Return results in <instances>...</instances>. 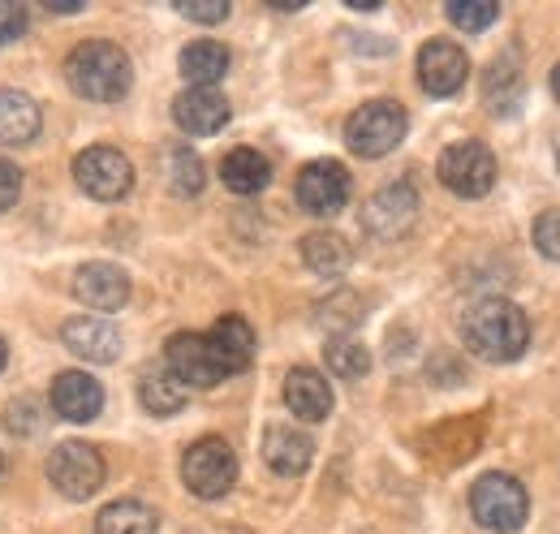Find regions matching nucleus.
<instances>
[{"label":"nucleus","instance_id":"1","mask_svg":"<svg viewBox=\"0 0 560 534\" xmlns=\"http://www.w3.org/2000/svg\"><path fill=\"white\" fill-rule=\"evenodd\" d=\"M462 336H466L470 353H479L488 362H513L530 345V320L504 298H483L466 311Z\"/></svg>","mask_w":560,"mask_h":534},{"label":"nucleus","instance_id":"2","mask_svg":"<svg viewBox=\"0 0 560 534\" xmlns=\"http://www.w3.org/2000/svg\"><path fill=\"white\" fill-rule=\"evenodd\" d=\"M66 78L70 86L82 95V100H95V104H117L126 100L130 82H135V69H130V57L108 44V39H86L78 44L66 61Z\"/></svg>","mask_w":560,"mask_h":534},{"label":"nucleus","instance_id":"3","mask_svg":"<svg viewBox=\"0 0 560 534\" xmlns=\"http://www.w3.org/2000/svg\"><path fill=\"white\" fill-rule=\"evenodd\" d=\"M470 513L475 522L491 534H513L526 526L530 513V496L513 474H483L470 487Z\"/></svg>","mask_w":560,"mask_h":534},{"label":"nucleus","instance_id":"4","mask_svg":"<svg viewBox=\"0 0 560 534\" xmlns=\"http://www.w3.org/2000/svg\"><path fill=\"white\" fill-rule=\"evenodd\" d=\"M401 138H406V108L393 104V100H371V104H362L350 117V126H346V142H350L353 155H362V160L388 155Z\"/></svg>","mask_w":560,"mask_h":534},{"label":"nucleus","instance_id":"5","mask_svg":"<svg viewBox=\"0 0 560 534\" xmlns=\"http://www.w3.org/2000/svg\"><path fill=\"white\" fill-rule=\"evenodd\" d=\"M164 371L182 384V388H215L229 380L224 358L215 353L203 333H177L164 349Z\"/></svg>","mask_w":560,"mask_h":534},{"label":"nucleus","instance_id":"6","mask_svg":"<svg viewBox=\"0 0 560 534\" xmlns=\"http://www.w3.org/2000/svg\"><path fill=\"white\" fill-rule=\"evenodd\" d=\"M182 478L199 500H220L233 483H237V453L220 440V436H203L199 444L186 449L182 457Z\"/></svg>","mask_w":560,"mask_h":534},{"label":"nucleus","instance_id":"7","mask_svg":"<svg viewBox=\"0 0 560 534\" xmlns=\"http://www.w3.org/2000/svg\"><path fill=\"white\" fill-rule=\"evenodd\" d=\"M440 182L457 199H483L491 186H495V155H491L483 142H475V138L453 142L440 155Z\"/></svg>","mask_w":560,"mask_h":534},{"label":"nucleus","instance_id":"8","mask_svg":"<svg viewBox=\"0 0 560 534\" xmlns=\"http://www.w3.org/2000/svg\"><path fill=\"white\" fill-rule=\"evenodd\" d=\"M73 177H78V186L91 195V199H121V195H130V186H135V164L117 151V147H86L78 160H73Z\"/></svg>","mask_w":560,"mask_h":534},{"label":"nucleus","instance_id":"9","mask_svg":"<svg viewBox=\"0 0 560 534\" xmlns=\"http://www.w3.org/2000/svg\"><path fill=\"white\" fill-rule=\"evenodd\" d=\"M48 478H52V487H57L61 496L86 500V496H95L100 483H104V462H100V453H95L91 444L66 440V444H57V453L48 457Z\"/></svg>","mask_w":560,"mask_h":534},{"label":"nucleus","instance_id":"10","mask_svg":"<svg viewBox=\"0 0 560 534\" xmlns=\"http://www.w3.org/2000/svg\"><path fill=\"white\" fill-rule=\"evenodd\" d=\"M298 202L311 216H337L350 202V173L337 160H315L298 173Z\"/></svg>","mask_w":560,"mask_h":534},{"label":"nucleus","instance_id":"11","mask_svg":"<svg viewBox=\"0 0 560 534\" xmlns=\"http://www.w3.org/2000/svg\"><path fill=\"white\" fill-rule=\"evenodd\" d=\"M415 211H419V195H415V186L397 182V186H384L375 199L366 202L362 224H366V233H375V237L393 242V237H401V233L415 224Z\"/></svg>","mask_w":560,"mask_h":534},{"label":"nucleus","instance_id":"12","mask_svg":"<svg viewBox=\"0 0 560 534\" xmlns=\"http://www.w3.org/2000/svg\"><path fill=\"white\" fill-rule=\"evenodd\" d=\"M466 73H470V61L457 44L448 39H431L422 44L419 53V82L427 95H453L466 86Z\"/></svg>","mask_w":560,"mask_h":534},{"label":"nucleus","instance_id":"13","mask_svg":"<svg viewBox=\"0 0 560 534\" xmlns=\"http://www.w3.org/2000/svg\"><path fill=\"white\" fill-rule=\"evenodd\" d=\"M73 293L91 311H121L130 302V276L117 264H86L73 276Z\"/></svg>","mask_w":560,"mask_h":534},{"label":"nucleus","instance_id":"14","mask_svg":"<svg viewBox=\"0 0 560 534\" xmlns=\"http://www.w3.org/2000/svg\"><path fill=\"white\" fill-rule=\"evenodd\" d=\"M173 117H177V126L186 134L208 138V134L229 126V100L215 86H190V91H182L173 100Z\"/></svg>","mask_w":560,"mask_h":534},{"label":"nucleus","instance_id":"15","mask_svg":"<svg viewBox=\"0 0 560 534\" xmlns=\"http://www.w3.org/2000/svg\"><path fill=\"white\" fill-rule=\"evenodd\" d=\"M61 340H66L70 353L86 358V362H113L121 353V333L108 320H100V315H78V320H70L61 328Z\"/></svg>","mask_w":560,"mask_h":534},{"label":"nucleus","instance_id":"16","mask_svg":"<svg viewBox=\"0 0 560 534\" xmlns=\"http://www.w3.org/2000/svg\"><path fill=\"white\" fill-rule=\"evenodd\" d=\"M284 405L306 422H324L332 414V384L311 367H293L284 375Z\"/></svg>","mask_w":560,"mask_h":534},{"label":"nucleus","instance_id":"17","mask_svg":"<svg viewBox=\"0 0 560 534\" xmlns=\"http://www.w3.org/2000/svg\"><path fill=\"white\" fill-rule=\"evenodd\" d=\"M52 409H57L66 422H91V418L104 409V388H100V380H91L86 371H66V375H57V384H52Z\"/></svg>","mask_w":560,"mask_h":534},{"label":"nucleus","instance_id":"18","mask_svg":"<svg viewBox=\"0 0 560 534\" xmlns=\"http://www.w3.org/2000/svg\"><path fill=\"white\" fill-rule=\"evenodd\" d=\"M311 457H315V444H311V436H306V431L272 427V431L264 436V462L277 469V474H284V478L306 474Z\"/></svg>","mask_w":560,"mask_h":534},{"label":"nucleus","instance_id":"19","mask_svg":"<svg viewBox=\"0 0 560 534\" xmlns=\"http://www.w3.org/2000/svg\"><path fill=\"white\" fill-rule=\"evenodd\" d=\"M39 134V104L22 91L0 86V147H26Z\"/></svg>","mask_w":560,"mask_h":534},{"label":"nucleus","instance_id":"20","mask_svg":"<svg viewBox=\"0 0 560 534\" xmlns=\"http://www.w3.org/2000/svg\"><path fill=\"white\" fill-rule=\"evenodd\" d=\"M220 177H224V186H229L233 195H259V190L272 182V164H268L259 151L237 147V151H229V155H224Z\"/></svg>","mask_w":560,"mask_h":534},{"label":"nucleus","instance_id":"21","mask_svg":"<svg viewBox=\"0 0 560 534\" xmlns=\"http://www.w3.org/2000/svg\"><path fill=\"white\" fill-rule=\"evenodd\" d=\"M208 340L215 345V353L224 358L229 375H233V371H246L250 358H255V328H250L242 315H224L208 333Z\"/></svg>","mask_w":560,"mask_h":534},{"label":"nucleus","instance_id":"22","mask_svg":"<svg viewBox=\"0 0 560 534\" xmlns=\"http://www.w3.org/2000/svg\"><path fill=\"white\" fill-rule=\"evenodd\" d=\"M302 259L306 267L315 271V276H324V280H337V276H346L353 264V251L346 237H337V233H311L306 242H302Z\"/></svg>","mask_w":560,"mask_h":534},{"label":"nucleus","instance_id":"23","mask_svg":"<svg viewBox=\"0 0 560 534\" xmlns=\"http://www.w3.org/2000/svg\"><path fill=\"white\" fill-rule=\"evenodd\" d=\"M182 73L195 82V86H215L224 73H229V48L215 44V39H199L182 53Z\"/></svg>","mask_w":560,"mask_h":534},{"label":"nucleus","instance_id":"24","mask_svg":"<svg viewBox=\"0 0 560 534\" xmlns=\"http://www.w3.org/2000/svg\"><path fill=\"white\" fill-rule=\"evenodd\" d=\"M160 518L139 500H117L95 518V534H155Z\"/></svg>","mask_w":560,"mask_h":534},{"label":"nucleus","instance_id":"25","mask_svg":"<svg viewBox=\"0 0 560 534\" xmlns=\"http://www.w3.org/2000/svg\"><path fill=\"white\" fill-rule=\"evenodd\" d=\"M139 397L142 405L155 414V418H168V414H177L182 405H186V397H190V388H182L164 367L160 371H147L139 384Z\"/></svg>","mask_w":560,"mask_h":534},{"label":"nucleus","instance_id":"26","mask_svg":"<svg viewBox=\"0 0 560 534\" xmlns=\"http://www.w3.org/2000/svg\"><path fill=\"white\" fill-rule=\"evenodd\" d=\"M483 91H488L491 113H513L517 100H522V69H509V61H495L483 78Z\"/></svg>","mask_w":560,"mask_h":534},{"label":"nucleus","instance_id":"27","mask_svg":"<svg viewBox=\"0 0 560 534\" xmlns=\"http://www.w3.org/2000/svg\"><path fill=\"white\" fill-rule=\"evenodd\" d=\"M328 367L341 375V380H362L366 371H371V353H366V345L362 340H350V336H337V340H328Z\"/></svg>","mask_w":560,"mask_h":534},{"label":"nucleus","instance_id":"28","mask_svg":"<svg viewBox=\"0 0 560 534\" xmlns=\"http://www.w3.org/2000/svg\"><path fill=\"white\" fill-rule=\"evenodd\" d=\"M168 186L177 195H199L203 190V160L190 147H173L168 151Z\"/></svg>","mask_w":560,"mask_h":534},{"label":"nucleus","instance_id":"29","mask_svg":"<svg viewBox=\"0 0 560 534\" xmlns=\"http://www.w3.org/2000/svg\"><path fill=\"white\" fill-rule=\"evenodd\" d=\"M495 18H500V4L495 0H448V22L457 31L479 35V31H488Z\"/></svg>","mask_w":560,"mask_h":534},{"label":"nucleus","instance_id":"30","mask_svg":"<svg viewBox=\"0 0 560 534\" xmlns=\"http://www.w3.org/2000/svg\"><path fill=\"white\" fill-rule=\"evenodd\" d=\"M535 246H539L544 259L560 264V207L544 211V216L535 220Z\"/></svg>","mask_w":560,"mask_h":534},{"label":"nucleus","instance_id":"31","mask_svg":"<svg viewBox=\"0 0 560 534\" xmlns=\"http://www.w3.org/2000/svg\"><path fill=\"white\" fill-rule=\"evenodd\" d=\"M177 13L182 18H190V22H224L229 18V0H177Z\"/></svg>","mask_w":560,"mask_h":534},{"label":"nucleus","instance_id":"32","mask_svg":"<svg viewBox=\"0 0 560 534\" xmlns=\"http://www.w3.org/2000/svg\"><path fill=\"white\" fill-rule=\"evenodd\" d=\"M22 31H26V9H22V4H9V0H0V44L18 39Z\"/></svg>","mask_w":560,"mask_h":534},{"label":"nucleus","instance_id":"33","mask_svg":"<svg viewBox=\"0 0 560 534\" xmlns=\"http://www.w3.org/2000/svg\"><path fill=\"white\" fill-rule=\"evenodd\" d=\"M18 195H22V173L9 160H0V211H9L18 202Z\"/></svg>","mask_w":560,"mask_h":534},{"label":"nucleus","instance_id":"34","mask_svg":"<svg viewBox=\"0 0 560 534\" xmlns=\"http://www.w3.org/2000/svg\"><path fill=\"white\" fill-rule=\"evenodd\" d=\"M48 9H52V13H78L82 0H48Z\"/></svg>","mask_w":560,"mask_h":534},{"label":"nucleus","instance_id":"35","mask_svg":"<svg viewBox=\"0 0 560 534\" xmlns=\"http://www.w3.org/2000/svg\"><path fill=\"white\" fill-rule=\"evenodd\" d=\"M552 95H557V104H560V66L552 69Z\"/></svg>","mask_w":560,"mask_h":534},{"label":"nucleus","instance_id":"36","mask_svg":"<svg viewBox=\"0 0 560 534\" xmlns=\"http://www.w3.org/2000/svg\"><path fill=\"white\" fill-rule=\"evenodd\" d=\"M4 362H9V349H4V340H0V371H4Z\"/></svg>","mask_w":560,"mask_h":534},{"label":"nucleus","instance_id":"37","mask_svg":"<svg viewBox=\"0 0 560 534\" xmlns=\"http://www.w3.org/2000/svg\"><path fill=\"white\" fill-rule=\"evenodd\" d=\"M557 164H560V134H557Z\"/></svg>","mask_w":560,"mask_h":534}]
</instances>
